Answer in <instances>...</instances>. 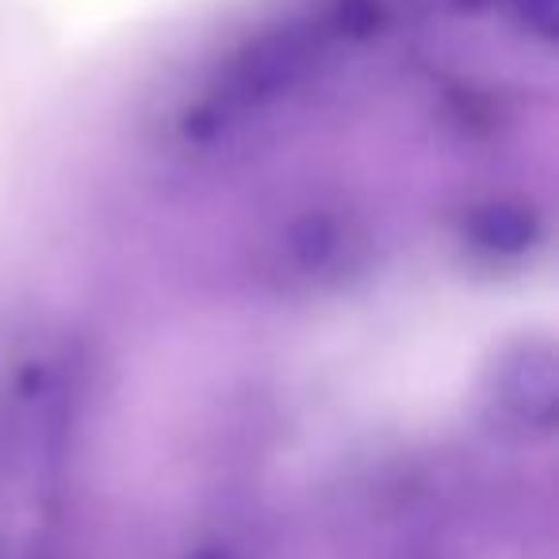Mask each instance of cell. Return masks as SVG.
<instances>
[{"label":"cell","instance_id":"cell-1","mask_svg":"<svg viewBox=\"0 0 559 559\" xmlns=\"http://www.w3.org/2000/svg\"><path fill=\"white\" fill-rule=\"evenodd\" d=\"M495 399L521 421L551 426L559 414V365L548 345H518L495 365Z\"/></svg>","mask_w":559,"mask_h":559},{"label":"cell","instance_id":"cell-2","mask_svg":"<svg viewBox=\"0 0 559 559\" xmlns=\"http://www.w3.org/2000/svg\"><path fill=\"white\" fill-rule=\"evenodd\" d=\"M307 66H311V43L299 32H284L280 27V32H269L257 43H249L238 62V81L246 93L269 96L296 85Z\"/></svg>","mask_w":559,"mask_h":559},{"label":"cell","instance_id":"cell-3","mask_svg":"<svg viewBox=\"0 0 559 559\" xmlns=\"http://www.w3.org/2000/svg\"><path fill=\"white\" fill-rule=\"evenodd\" d=\"M475 246L490 249V253H525L536 238H540V226L536 215L521 203H487L472 215L467 223Z\"/></svg>","mask_w":559,"mask_h":559},{"label":"cell","instance_id":"cell-4","mask_svg":"<svg viewBox=\"0 0 559 559\" xmlns=\"http://www.w3.org/2000/svg\"><path fill=\"white\" fill-rule=\"evenodd\" d=\"M288 246H292V257H296L304 269H326L330 261L337 257L342 249V230H337L334 218L326 215H307L292 226L288 234Z\"/></svg>","mask_w":559,"mask_h":559},{"label":"cell","instance_id":"cell-5","mask_svg":"<svg viewBox=\"0 0 559 559\" xmlns=\"http://www.w3.org/2000/svg\"><path fill=\"white\" fill-rule=\"evenodd\" d=\"M518 12L544 39H556L559 35V0H518Z\"/></svg>","mask_w":559,"mask_h":559},{"label":"cell","instance_id":"cell-6","mask_svg":"<svg viewBox=\"0 0 559 559\" xmlns=\"http://www.w3.org/2000/svg\"><path fill=\"white\" fill-rule=\"evenodd\" d=\"M337 16H342V27H349L353 35H368L380 20V9H376V0H342Z\"/></svg>","mask_w":559,"mask_h":559},{"label":"cell","instance_id":"cell-7","mask_svg":"<svg viewBox=\"0 0 559 559\" xmlns=\"http://www.w3.org/2000/svg\"><path fill=\"white\" fill-rule=\"evenodd\" d=\"M460 4H467V9H483V4H490V0H460Z\"/></svg>","mask_w":559,"mask_h":559}]
</instances>
